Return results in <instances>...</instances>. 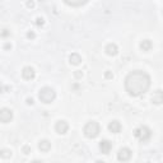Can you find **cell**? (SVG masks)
Segmentation results:
<instances>
[{"label": "cell", "instance_id": "cell-1", "mask_svg": "<svg viewBox=\"0 0 163 163\" xmlns=\"http://www.w3.org/2000/svg\"><path fill=\"white\" fill-rule=\"evenodd\" d=\"M150 87V76L143 70H134L125 78V89L130 96L138 97L145 93Z\"/></svg>", "mask_w": 163, "mask_h": 163}, {"label": "cell", "instance_id": "cell-2", "mask_svg": "<svg viewBox=\"0 0 163 163\" xmlns=\"http://www.w3.org/2000/svg\"><path fill=\"white\" fill-rule=\"evenodd\" d=\"M99 131H101V127L98 125V122H96V121H89L83 127V133L88 139L97 138L99 135Z\"/></svg>", "mask_w": 163, "mask_h": 163}, {"label": "cell", "instance_id": "cell-3", "mask_svg": "<svg viewBox=\"0 0 163 163\" xmlns=\"http://www.w3.org/2000/svg\"><path fill=\"white\" fill-rule=\"evenodd\" d=\"M38 98L44 103H51L56 98V92L51 87H44L38 92Z\"/></svg>", "mask_w": 163, "mask_h": 163}, {"label": "cell", "instance_id": "cell-4", "mask_svg": "<svg viewBox=\"0 0 163 163\" xmlns=\"http://www.w3.org/2000/svg\"><path fill=\"white\" fill-rule=\"evenodd\" d=\"M134 135H135V138L138 139V140H140V142H147V140H149L150 137H152V130L149 129L148 126H139L135 129L134 131Z\"/></svg>", "mask_w": 163, "mask_h": 163}, {"label": "cell", "instance_id": "cell-5", "mask_svg": "<svg viewBox=\"0 0 163 163\" xmlns=\"http://www.w3.org/2000/svg\"><path fill=\"white\" fill-rule=\"evenodd\" d=\"M13 120V111L10 108H6L4 107L0 110V122H4V124H8Z\"/></svg>", "mask_w": 163, "mask_h": 163}, {"label": "cell", "instance_id": "cell-6", "mask_svg": "<svg viewBox=\"0 0 163 163\" xmlns=\"http://www.w3.org/2000/svg\"><path fill=\"white\" fill-rule=\"evenodd\" d=\"M55 130H56V133L57 134H60V135H64V134H66L68 133V130H69V125H68V122L65 121V120H59L56 124H55Z\"/></svg>", "mask_w": 163, "mask_h": 163}, {"label": "cell", "instance_id": "cell-7", "mask_svg": "<svg viewBox=\"0 0 163 163\" xmlns=\"http://www.w3.org/2000/svg\"><path fill=\"white\" fill-rule=\"evenodd\" d=\"M131 150L129 148H121L117 152V159L120 162H126V161H129L130 158H131Z\"/></svg>", "mask_w": 163, "mask_h": 163}, {"label": "cell", "instance_id": "cell-8", "mask_svg": "<svg viewBox=\"0 0 163 163\" xmlns=\"http://www.w3.org/2000/svg\"><path fill=\"white\" fill-rule=\"evenodd\" d=\"M22 76L26 80H32L36 76V71H34V69L32 66H24L22 70Z\"/></svg>", "mask_w": 163, "mask_h": 163}, {"label": "cell", "instance_id": "cell-9", "mask_svg": "<svg viewBox=\"0 0 163 163\" xmlns=\"http://www.w3.org/2000/svg\"><path fill=\"white\" fill-rule=\"evenodd\" d=\"M111 149H112V143L110 140H102L99 143V150H101V153H103V154H108L111 152Z\"/></svg>", "mask_w": 163, "mask_h": 163}, {"label": "cell", "instance_id": "cell-10", "mask_svg": "<svg viewBox=\"0 0 163 163\" xmlns=\"http://www.w3.org/2000/svg\"><path fill=\"white\" fill-rule=\"evenodd\" d=\"M122 129V126H121V124H120L117 120H112V121L108 124V130L111 131V133H114V134H119L120 131H121Z\"/></svg>", "mask_w": 163, "mask_h": 163}, {"label": "cell", "instance_id": "cell-11", "mask_svg": "<svg viewBox=\"0 0 163 163\" xmlns=\"http://www.w3.org/2000/svg\"><path fill=\"white\" fill-rule=\"evenodd\" d=\"M104 51H106L108 56H115V55H117V52H119V47L116 44H108L106 46V49H104Z\"/></svg>", "mask_w": 163, "mask_h": 163}, {"label": "cell", "instance_id": "cell-12", "mask_svg": "<svg viewBox=\"0 0 163 163\" xmlns=\"http://www.w3.org/2000/svg\"><path fill=\"white\" fill-rule=\"evenodd\" d=\"M38 149L41 150V152H49L50 149H51V143H50L47 139H42L38 143Z\"/></svg>", "mask_w": 163, "mask_h": 163}, {"label": "cell", "instance_id": "cell-13", "mask_svg": "<svg viewBox=\"0 0 163 163\" xmlns=\"http://www.w3.org/2000/svg\"><path fill=\"white\" fill-rule=\"evenodd\" d=\"M152 102L154 104H161L163 102V97H162V91H161V89H158V91H156V92L153 93Z\"/></svg>", "mask_w": 163, "mask_h": 163}, {"label": "cell", "instance_id": "cell-14", "mask_svg": "<svg viewBox=\"0 0 163 163\" xmlns=\"http://www.w3.org/2000/svg\"><path fill=\"white\" fill-rule=\"evenodd\" d=\"M69 63H70L71 65H79L82 63V56L76 52H73L71 55L69 56Z\"/></svg>", "mask_w": 163, "mask_h": 163}, {"label": "cell", "instance_id": "cell-15", "mask_svg": "<svg viewBox=\"0 0 163 163\" xmlns=\"http://www.w3.org/2000/svg\"><path fill=\"white\" fill-rule=\"evenodd\" d=\"M64 1L65 4H68L70 6H82L84 4H87L88 0H64Z\"/></svg>", "mask_w": 163, "mask_h": 163}, {"label": "cell", "instance_id": "cell-16", "mask_svg": "<svg viewBox=\"0 0 163 163\" xmlns=\"http://www.w3.org/2000/svg\"><path fill=\"white\" fill-rule=\"evenodd\" d=\"M152 47H153V44H152L150 40H143L140 42V49L143 50V51H149Z\"/></svg>", "mask_w": 163, "mask_h": 163}, {"label": "cell", "instance_id": "cell-17", "mask_svg": "<svg viewBox=\"0 0 163 163\" xmlns=\"http://www.w3.org/2000/svg\"><path fill=\"white\" fill-rule=\"evenodd\" d=\"M0 156H1L4 159H8V158L11 157V150L10 149H0Z\"/></svg>", "mask_w": 163, "mask_h": 163}, {"label": "cell", "instance_id": "cell-18", "mask_svg": "<svg viewBox=\"0 0 163 163\" xmlns=\"http://www.w3.org/2000/svg\"><path fill=\"white\" fill-rule=\"evenodd\" d=\"M34 24H36L37 27H42V26L45 24V19L42 18V17H37L36 21H34Z\"/></svg>", "mask_w": 163, "mask_h": 163}, {"label": "cell", "instance_id": "cell-19", "mask_svg": "<svg viewBox=\"0 0 163 163\" xmlns=\"http://www.w3.org/2000/svg\"><path fill=\"white\" fill-rule=\"evenodd\" d=\"M22 152L24 153V154H29V153H31V147H29V145H23Z\"/></svg>", "mask_w": 163, "mask_h": 163}, {"label": "cell", "instance_id": "cell-20", "mask_svg": "<svg viewBox=\"0 0 163 163\" xmlns=\"http://www.w3.org/2000/svg\"><path fill=\"white\" fill-rule=\"evenodd\" d=\"M104 78H106V79H112V78H114V73H112L111 70H107L106 73H104Z\"/></svg>", "mask_w": 163, "mask_h": 163}, {"label": "cell", "instance_id": "cell-21", "mask_svg": "<svg viewBox=\"0 0 163 163\" xmlns=\"http://www.w3.org/2000/svg\"><path fill=\"white\" fill-rule=\"evenodd\" d=\"M26 6L29 8V9H32V8H34V1H33V0H27V1H26Z\"/></svg>", "mask_w": 163, "mask_h": 163}, {"label": "cell", "instance_id": "cell-22", "mask_svg": "<svg viewBox=\"0 0 163 163\" xmlns=\"http://www.w3.org/2000/svg\"><path fill=\"white\" fill-rule=\"evenodd\" d=\"M74 76H75L76 79H80L82 76H83V71H82V70H76V71L74 73Z\"/></svg>", "mask_w": 163, "mask_h": 163}, {"label": "cell", "instance_id": "cell-23", "mask_svg": "<svg viewBox=\"0 0 163 163\" xmlns=\"http://www.w3.org/2000/svg\"><path fill=\"white\" fill-rule=\"evenodd\" d=\"M1 36H3V37L10 36V31H9V29H3V31H1Z\"/></svg>", "mask_w": 163, "mask_h": 163}, {"label": "cell", "instance_id": "cell-24", "mask_svg": "<svg viewBox=\"0 0 163 163\" xmlns=\"http://www.w3.org/2000/svg\"><path fill=\"white\" fill-rule=\"evenodd\" d=\"M27 37L31 38V40H33V38L36 37V34H34V32H32V31H29V32L27 33Z\"/></svg>", "mask_w": 163, "mask_h": 163}, {"label": "cell", "instance_id": "cell-25", "mask_svg": "<svg viewBox=\"0 0 163 163\" xmlns=\"http://www.w3.org/2000/svg\"><path fill=\"white\" fill-rule=\"evenodd\" d=\"M4 49H5V50H10V49H11V44H9V42H6V44L4 45Z\"/></svg>", "mask_w": 163, "mask_h": 163}, {"label": "cell", "instance_id": "cell-26", "mask_svg": "<svg viewBox=\"0 0 163 163\" xmlns=\"http://www.w3.org/2000/svg\"><path fill=\"white\" fill-rule=\"evenodd\" d=\"M26 102H27V104H33V98H27Z\"/></svg>", "mask_w": 163, "mask_h": 163}, {"label": "cell", "instance_id": "cell-27", "mask_svg": "<svg viewBox=\"0 0 163 163\" xmlns=\"http://www.w3.org/2000/svg\"><path fill=\"white\" fill-rule=\"evenodd\" d=\"M4 89H8V88H4V85L0 83V93H3L4 92Z\"/></svg>", "mask_w": 163, "mask_h": 163}]
</instances>
